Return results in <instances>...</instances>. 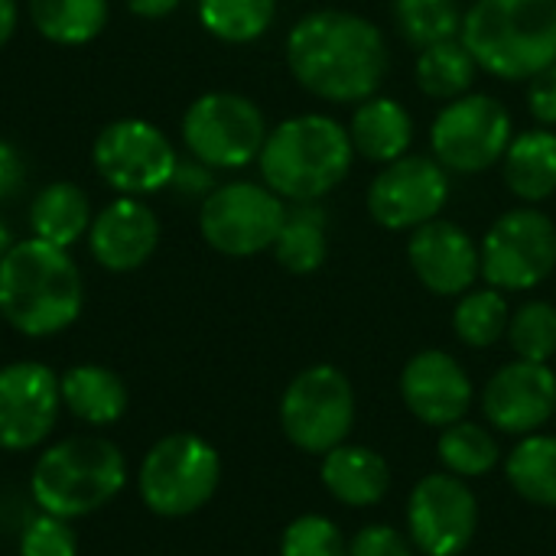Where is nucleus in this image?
<instances>
[{"label": "nucleus", "instance_id": "nucleus-1", "mask_svg": "<svg viewBox=\"0 0 556 556\" xmlns=\"http://www.w3.org/2000/svg\"><path fill=\"white\" fill-rule=\"evenodd\" d=\"M287 65L309 94L358 104L384 85L391 52L371 20L349 10H313L287 36Z\"/></svg>", "mask_w": 556, "mask_h": 556}, {"label": "nucleus", "instance_id": "nucleus-2", "mask_svg": "<svg viewBox=\"0 0 556 556\" xmlns=\"http://www.w3.org/2000/svg\"><path fill=\"white\" fill-rule=\"evenodd\" d=\"M81 274L65 248L16 241L0 261V316L29 339L65 332L81 316Z\"/></svg>", "mask_w": 556, "mask_h": 556}, {"label": "nucleus", "instance_id": "nucleus-3", "mask_svg": "<svg viewBox=\"0 0 556 556\" xmlns=\"http://www.w3.org/2000/svg\"><path fill=\"white\" fill-rule=\"evenodd\" d=\"M459 39L489 75L531 81L556 65V0H476Z\"/></svg>", "mask_w": 556, "mask_h": 556}, {"label": "nucleus", "instance_id": "nucleus-4", "mask_svg": "<svg viewBox=\"0 0 556 556\" xmlns=\"http://www.w3.org/2000/svg\"><path fill=\"white\" fill-rule=\"evenodd\" d=\"M355 147L349 127L329 114H296L277 124L261 147V176L280 199L316 202L352 169Z\"/></svg>", "mask_w": 556, "mask_h": 556}, {"label": "nucleus", "instance_id": "nucleus-5", "mask_svg": "<svg viewBox=\"0 0 556 556\" xmlns=\"http://www.w3.org/2000/svg\"><path fill=\"white\" fill-rule=\"evenodd\" d=\"M127 485L124 453L94 433L65 437L46 446L29 472V498L42 515L65 521L88 518L111 505Z\"/></svg>", "mask_w": 556, "mask_h": 556}, {"label": "nucleus", "instance_id": "nucleus-6", "mask_svg": "<svg viewBox=\"0 0 556 556\" xmlns=\"http://www.w3.org/2000/svg\"><path fill=\"white\" fill-rule=\"evenodd\" d=\"M222 482L218 450L195 433L156 440L137 472L140 502L160 518H189L212 502Z\"/></svg>", "mask_w": 556, "mask_h": 556}, {"label": "nucleus", "instance_id": "nucleus-7", "mask_svg": "<svg viewBox=\"0 0 556 556\" xmlns=\"http://www.w3.org/2000/svg\"><path fill=\"white\" fill-rule=\"evenodd\" d=\"M352 424L355 391L336 365H313L287 384L280 401V427L296 450L326 456L349 440Z\"/></svg>", "mask_w": 556, "mask_h": 556}, {"label": "nucleus", "instance_id": "nucleus-8", "mask_svg": "<svg viewBox=\"0 0 556 556\" xmlns=\"http://www.w3.org/2000/svg\"><path fill=\"white\" fill-rule=\"evenodd\" d=\"M261 108L235 91H208L195 98L182 117V140L195 163L212 169H238L261 156L267 140Z\"/></svg>", "mask_w": 556, "mask_h": 556}, {"label": "nucleus", "instance_id": "nucleus-9", "mask_svg": "<svg viewBox=\"0 0 556 556\" xmlns=\"http://www.w3.org/2000/svg\"><path fill=\"white\" fill-rule=\"evenodd\" d=\"M482 277L502 293H521L556 270V225L534 205L505 212L482 238Z\"/></svg>", "mask_w": 556, "mask_h": 556}, {"label": "nucleus", "instance_id": "nucleus-10", "mask_svg": "<svg viewBox=\"0 0 556 556\" xmlns=\"http://www.w3.org/2000/svg\"><path fill=\"white\" fill-rule=\"evenodd\" d=\"M287 218L283 199L261 182H225L212 189L199 212V231L208 248L228 257L270 251Z\"/></svg>", "mask_w": 556, "mask_h": 556}, {"label": "nucleus", "instance_id": "nucleus-11", "mask_svg": "<svg viewBox=\"0 0 556 556\" xmlns=\"http://www.w3.org/2000/svg\"><path fill=\"white\" fill-rule=\"evenodd\" d=\"M511 137V114L492 94H463L450 101L430 127L433 160L453 173H482L502 163Z\"/></svg>", "mask_w": 556, "mask_h": 556}, {"label": "nucleus", "instance_id": "nucleus-12", "mask_svg": "<svg viewBox=\"0 0 556 556\" xmlns=\"http://www.w3.org/2000/svg\"><path fill=\"white\" fill-rule=\"evenodd\" d=\"M94 169L124 195H150L173 182L179 156L169 137L147 121L124 117L108 124L94 140Z\"/></svg>", "mask_w": 556, "mask_h": 556}, {"label": "nucleus", "instance_id": "nucleus-13", "mask_svg": "<svg viewBox=\"0 0 556 556\" xmlns=\"http://www.w3.org/2000/svg\"><path fill=\"white\" fill-rule=\"evenodd\" d=\"M479 498L453 472L427 476L407 498V534L424 556H459L476 538Z\"/></svg>", "mask_w": 556, "mask_h": 556}, {"label": "nucleus", "instance_id": "nucleus-14", "mask_svg": "<svg viewBox=\"0 0 556 556\" xmlns=\"http://www.w3.org/2000/svg\"><path fill=\"white\" fill-rule=\"evenodd\" d=\"M446 202L450 169L420 153L388 163L368 189V212L388 231H414L440 218Z\"/></svg>", "mask_w": 556, "mask_h": 556}, {"label": "nucleus", "instance_id": "nucleus-15", "mask_svg": "<svg viewBox=\"0 0 556 556\" xmlns=\"http://www.w3.org/2000/svg\"><path fill=\"white\" fill-rule=\"evenodd\" d=\"M62 410L59 375L42 362L0 368V450L29 453L49 440Z\"/></svg>", "mask_w": 556, "mask_h": 556}, {"label": "nucleus", "instance_id": "nucleus-16", "mask_svg": "<svg viewBox=\"0 0 556 556\" xmlns=\"http://www.w3.org/2000/svg\"><path fill=\"white\" fill-rule=\"evenodd\" d=\"M482 410L502 433L528 437L541 430L556 414V375L551 365L515 358L498 368L482 391Z\"/></svg>", "mask_w": 556, "mask_h": 556}, {"label": "nucleus", "instance_id": "nucleus-17", "mask_svg": "<svg viewBox=\"0 0 556 556\" xmlns=\"http://www.w3.org/2000/svg\"><path fill=\"white\" fill-rule=\"evenodd\" d=\"M407 261L417 280L437 296H463L482 277L479 244L463 225L443 218H433L410 231Z\"/></svg>", "mask_w": 556, "mask_h": 556}, {"label": "nucleus", "instance_id": "nucleus-18", "mask_svg": "<svg viewBox=\"0 0 556 556\" xmlns=\"http://www.w3.org/2000/svg\"><path fill=\"white\" fill-rule=\"evenodd\" d=\"M401 397L420 424L446 430L469 414L476 391L466 368L450 352L427 349L404 365Z\"/></svg>", "mask_w": 556, "mask_h": 556}, {"label": "nucleus", "instance_id": "nucleus-19", "mask_svg": "<svg viewBox=\"0 0 556 556\" xmlns=\"http://www.w3.org/2000/svg\"><path fill=\"white\" fill-rule=\"evenodd\" d=\"M156 244H160V218L134 195H124L108 208H101V215H94L88 228L91 257L114 274L143 267L153 257Z\"/></svg>", "mask_w": 556, "mask_h": 556}, {"label": "nucleus", "instance_id": "nucleus-20", "mask_svg": "<svg viewBox=\"0 0 556 556\" xmlns=\"http://www.w3.org/2000/svg\"><path fill=\"white\" fill-rule=\"evenodd\" d=\"M349 140L355 147V156L388 166V163L407 156V150L414 143V117L401 101L371 94L355 104V114L349 124Z\"/></svg>", "mask_w": 556, "mask_h": 556}, {"label": "nucleus", "instance_id": "nucleus-21", "mask_svg": "<svg viewBox=\"0 0 556 556\" xmlns=\"http://www.w3.org/2000/svg\"><path fill=\"white\" fill-rule=\"evenodd\" d=\"M319 476H323L326 492L349 508H371L391 489V469L384 456H378L368 446H352V443L329 450L323 456Z\"/></svg>", "mask_w": 556, "mask_h": 556}, {"label": "nucleus", "instance_id": "nucleus-22", "mask_svg": "<svg viewBox=\"0 0 556 556\" xmlns=\"http://www.w3.org/2000/svg\"><path fill=\"white\" fill-rule=\"evenodd\" d=\"M62 407L85 427H111L127 414V384L104 365H75L59 378Z\"/></svg>", "mask_w": 556, "mask_h": 556}, {"label": "nucleus", "instance_id": "nucleus-23", "mask_svg": "<svg viewBox=\"0 0 556 556\" xmlns=\"http://www.w3.org/2000/svg\"><path fill=\"white\" fill-rule=\"evenodd\" d=\"M505 182L508 189L528 202L538 205L556 192V134L547 127L525 130L511 137L505 156Z\"/></svg>", "mask_w": 556, "mask_h": 556}, {"label": "nucleus", "instance_id": "nucleus-24", "mask_svg": "<svg viewBox=\"0 0 556 556\" xmlns=\"http://www.w3.org/2000/svg\"><path fill=\"white\" fill-rule=\"evenodd\" d=\"M29 228L33 238L68 248L91 228V205L88 195L75 182H49L29 205Z\"/></svg>", "mask_w": 556, "mask_h": 556}, {"label": "nucleus", "instance_id": "nucleus-25", "mask_svg": "<svg viewBox=\"0 0 556 556\" xmlns=\"http://www.w3.org/2000/svg\"><path fill=\"white\" fill-rule=\"evenodd\" d=\"M270 251L283 270H290L296 277L316 274L329 254L323 208H316L313 202H296V208H287V218H283L280 235Z\"/></svg>", "mask_w": 556, "mask_h": 556}, {"label": "nucleus", "instance_id": "nucleus-26", "mask_svg": "<svg viewBox=\"0 0 556 556\" xmlns=\"http://www.w3.org/2000/svg\"><path fill=\"white\" fill-rule=\"evenodd\" d=\"M505 476L525 502L538 508H556V437L528 433L508 453Z\"/></svg>", "mask_w": 556, "mask_h": 556}, {"label": "nucleus", "instance_id": "nucleus-27", "mask_svg": "<svg viewBox=\"0 0 556 556\" xmlns=\"http://www.w3.org/2000/svg\"><path fill=\"white\" fill-rule=\"evenodd\" d=\"M476 72H479V62L472 59V52L466 49L459 36L433 42L420 49L417 55V85L424 94L437 101H456L469 94Z\"/></svg>", "mask_w": 556, "mask_h": 556}, {"label": "nucleus", "instance_id": "nucleus-28", "mask_svg": "<svg viewBox=\"0 0 556 556\" xmlns=\"http://www.w3.org/2000/svg\"><path fill=\"white\" fill-rule=\"evenodd\" d=\"M29 20L49 42L81 46L104 29L108 0H29Z\"/></svg>", "mask_w": 556, "mask_h": 556}, {"label": "nucleus", "instance_id": "nucleus-29", "mask_svg": "<svg viewBox=\"0 0 556 556\" xmlns=\"http://www.w3.org/2000/svg\"><path fill=\"white\" fill-rule=\"evenodd\" d=\"M437 453H440L443 469L459 476V479H479V476L492 472L502 463L498 440L485 427L469 424V420H459V424L446 427L440 433Z\"/></svg>", "mask_w": 556, "mask_h": 556}, {"label": "nucleus", "instance_id": "nucleus-30", "mask_svg": "<svg viewBox=\"0 0 556 556\" xmlns=\"http://www.w3.org/2000/svg\"><path fill=\"white\" fill-rule=\"evenodd\" d=\"M508 323H511L508 300L495 287L463 293V300L453 309V329L472 349H489L498 339H505L508 336Z\"/></svg>", "mask_w": 556, "mask_h": 556}, {"label": "nucleus", "instance_id": "nucleus-31", "mask_svg": "<svg viewBox=\"0 0 556 556\" xmlns=\"http://www.w3.org/2000/svg\"><path fill=\"white\" fill-rule=\"evenodd\" d=\"M277 0H199L202 26L222 42H254L270 29Z\"/></svg>", "mask_w": 556, "mask_h": 556}, {"label": "nucleus", "instance_id": "nucleus-32", "mask_svg": "<svg viewBox=\"0 0 556 556\" xmlns=\"http://www.w3.org/2000/svg\"><path fill=\"white\" fill-rule=\"evenodd\" d=\"M463 16L459 0H394V20L417 49L459 36Z\"/></svg>", "mask_w": 556, "mask_h": 556}, {"label": "nucleus", "instance_id": "nucleus-33", "mask_svg": "<svg viewBox=\"0 0 556 556\" xmlns=\"http://www.w3.org/2000/svg\"><path fill=\"white\" fill-rule=\"evenodd\" d=\"M508 342L518 358L547 365L556 355V306L544 300L525 303L508 323Z\"/></svg>", "mask_w": 556, "mask_h": 556}, {"label": "nucleus", "instance_id": "nucleus-34", "mask_svg": "<svg viewBox=\"0 0 556 556\" xmlns=\"http://www.w3.org/2000/svg\"><path fill=\"white\" fill-rule=\"evenodd\" d=\"M280 556H349V541L336 521L323 515H303L287 525L280 538Z\"/></svg>", "mask_w": 556, "mask_h": 556}, {"label": "nucleus", "instance_id": "nucleus-35", "mask_svg": "<svg viewBox=\"0 0 556 556\" xmlns=\"http://www.w3.org/2000/svg\"><path fill=\"white\" fill-rule=\"evenodd\" d=\"M20 556H78L72 521L39 511L20 534Z\"/></svg>", "mask_w": 556, "mask_h": 556}, {"label": "nucleus", "instance_id": "nucleus-36", "mask_svg": "<svg viewBox=\"0 0 556 556\" xmlns=\"http://www.w3.org/2000/svg\"><path fill=\"white\" fill-rule=\"evenodd\" d=\"M414 541L391 525H368L349 544V556H414Z\"/></svg>", "mask_w": 556, "mask_h": 556}, {"label": "nucleus", "instance_id": "nucleus-37", "mask_svg": "<svg viewBox=\"0 0 556 556\" xmlns=\"http://www.w3.org/2000/svg\"><path fill=\"white\" fill-rule=\"evenodd\" d=\"M528 108H531V114H534V121L541 127H556V65L531 78Z\"/></svg>", "mask_w": 556, "mask_h": 556}, {"label": "nucleus", "instance_id": "nucleus-38", "mask_svg": "<svg viewBox=\"0 0 556 556\" xmlns=\"http://www.w3.org/2000/svg\"><path fill=\"white\" fill-rule=\"evenodd\" d=\"M23 182H26V163H23V153H20L13 143L0 140V202L13 199V195L23 189Z\"/></svg>", "mask_w": 556, "mask_h": 556}, {"label": "nucleus", "instance_id": "nucleus-39", "mask_svg": "<svg viewBox=\"0 0 556 556\" xmlns=\"http://www.w3.org/2000/svg\"><path fill=\"white\" fill-rule=\"evenodd\" d=\"M173 186L176 189H186V192H205L212 186V176L205 169H192V166H179L176 176H173Z\"/></svg>", "mask_w": 556, "mask_h": 556}, {"label": "nucleus", "instance_id": "nucleus-40", "mask_svg": "<svg viewBox=\"0 0 556 556\" xmlns=\"http://www.w3.org/2000/svg\"><path fill=\"white\" fill-rule=\"evenodd\" d=\"M127 7L143 20H160L166 13H173L179 7V0H127Z\"/></svg>", "mask_w": 556, "mask_h": 556}, {"label": "nucleus", "instance_id": "nucleus-41", "mask_svg": "<svg viewBox=\"0 0 556 556\" xmlns=\"http://www.w3.org/2000/svg\"><path fill=\"white\" fill-rule=\"evenodd\" d=\"M16 16H20L16 0H0V46L13 36V29H16Z\"/></svg>", "mask_w": 556, "mask_h": 556}, {"label": "nucleus", "instance_id": "nucleus-42", "mask_svg": "<svg viewBox=\"0 0 556 556\" xmlns=\"http://www.w3.org/2000/svg\"><path fill=\"white\" fill-rule=\"evenodd\" d=\"M13 244H16V241H13V235H10L7 222H0V261L7 257V251H10Z\"/></svg>", "mask_w": 556, "mask_h": 556}, {"label": "nucleus", "instance_id": "nucleus-43", "mask_svg": "<svg viewBox=\"0 0 556 556\" xmlns=\"http://www.w3.org/2000/svg\"><path fill=\"white\" fill-rule=\"evenodd\" d=\"M0 319H3V316H0Z\"/></svg>", "mask_w": 556, "mask_h": 556}]
</instances>
